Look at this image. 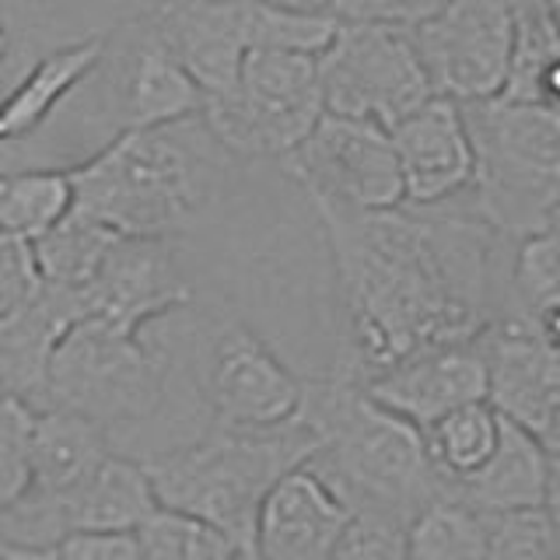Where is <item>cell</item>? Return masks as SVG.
<instances>
[{
	"label": "cell",
	"instance_id": "cell-6",
	"mask_svg": "<svg viewBox=\"0 0 560 560\" xmlns=\"http://www.w3.org/2000/svg\"><path fill=\"white\" fill-rule=\"evenodd\" d=\"M151 22L200 95L232 84L245 52L294 49L319 57L337 28L326 11H284L253 0H162Z\"/></svg>",
	"mask_w": 560,
	"mask_h": 560
},
{
	"label": "cell",
	"instance_id": "cell-41",
	"mask_svg": "<svg viewBox=\"0 0 560 560\" xmlns=\"http://www.w3.org/2000/svg\"><path fill=\"white\" fill-rule=\"evenodd\" d=\"M0 396H4V393H0Z\"/></svg>",
	"mask_w": 560,
	"mask_h": 560
},
{
	"label": "cell",
	"instance_id": "cell-21",
	"mask_svg": "<svg viewBox=\"0 0 560 560\" xmlns=\"http://www.w3.org/2000/svg\"><path fill=\"white\" fill-rule=\"evenodd\" d=\"M109 431L95 420H88L63 407H43L32 420L28 442V466L32 483L25 498L32 501H63L67 494L92 477V472L109 459Z\"/></svg>",
	"mask_w": 560,
	"mask_h": 560
},
{
	"label": "cell",
	"instance_id": "cell-2",
	"mask_svg": "<svg viewBox=\"0 0 560 560\" xmlns=\"http://www.w3.org/2000/svg\"><path fill=\"white\" fill-rule=\"evenodd\" d=\"M294 420L315 438L305 466L337 490L354 518L407 529L420 508L445 498L424 434L378 407L358 378L343 372L305 378Z\"/></svg>",
	"mask_w": 560,
	"mask_h": 560
},
{
	"label": "cell",
	"instance_id": "cell-31",
	"mask_svg": "<svg viewBox=\"0 0 560 560\" xmlns=\"http://www.w3.org/2000/svg\"><path fill=\"white\" fill-rule=\"evenodd\" d=\"M35 410L18 396H0V512L25 498L32 483L28 442Z\"/></svg>",
	"mask_w": 560,
	"mask_h": 560
},
{
	"label": "cell",
	"instance_id": "cell-38",
	"mask_svg": "<svg viewBox=\"0 0 560 560\" xmlns=\"http://www.w3.org/2000/svg\"><path fill=\"white\" fill-rule=\"evenodd\" d=\"M221 560H259V557H256V553H253L249 547H232V550H228V553H224Z\"/></svg>",
	"mask_w": 560,
	"mask_h": 560
},
{
	"label": "cell",
	"instance_id": "cell-12",
	"mask_svg": "<svg viewBox=\"0 0 560 560\" xmlns=\"http://www.w3.org/2000/svg\"><path fill=\"white\" fill-rule=\"evenodd\" d=\"M95 74H105L102 109L116 133L172 127L200 116V88L175 60L151 14L116 32L113 39L105 35Z\"/></svg>",
	"mask_w": 560,
	"mask_h": 560
},
{
	"label": "cell",
	"instance_id": "cell-10",
	"mask_svg": "<svg viewBox=\"0 0 560 560\" xmlns=\"http://www.w3.org/2000/svg\"><path fill=\"white\" fill-rule=\"evenodd\" d=\"M280 162L291 179L308 192V200L358 210H385L402 203L393 140L378 122L323 113L302 144Z\"/></svg>",
	"mask_w": 560,
	"mask_h": 560
},
{
	"label": "cell",
	"instance_id": "cell-13",
	"mask_svg": "<svg viewBox=\"0 0 560 560\" xmlns=\"http://www.w3.org/2000/svg\"><path fill=\"white\" fill-rule=\"evenodd\" d=\"M477 347L487 372L490 407L557 452V438H560L557 332L522 319L515 312H504L480 329Z\"/></svg>",
	"mask_w": 560,
	"mask_h": 560
},
{
	"label": "cell",
	"instance_id": "cell-4",
	"mask_svg": "<svg viewBox=\"0 0 560 560\" xmlns=\"http://www.w3.org/2000/svg\"><path fill=\"white\" fill-rule=\"evenodd\" d=\"M472 144L469 214L494 238L557 232L560 214V109L515 98L463 102Z\"/></svg>",
	"mask_w": 560,
	"mask_h": 560
},
{
	"label": "cell",
	"instance_id": "cell-14",
	"mask_svg": "<svg viewBox=\"0 0 560 560\" xmlns=\"http://www.w3.org/2000/svg\"><path fill=\"white\" fill-rule=\"evenodd\" d=\"M305 378H298L253 329L228 326L218 332L207 368V399L218 428L267 431L298 417Z\"/></svg>",
	"mask_w": 560,
	"mask_h": 560
},
{
	"label": "cell",
	"instance_id": "cell-33",
	"mask_svg": "<svg viewBox=\"0 0 560 560\" xmlns=\"http://www.w3.org/2000/svg\"><path fill=\"white\" fill-rule=\"evenodd\" d=\"M39 270H35L32 242L0 232V315H8L39 291Z\"/></svg>",
	"mask_w": 560,
	"mask_h": 560
},
{
	"label": "cell",
	"instance_id": "cell-37",
	"mask_svg": "<svg viewBox=\"0 0 560 560\" xmlns=\"http://www.w3.org/2000/svg\"><path fill=\"white\" fill-rule=\"evenodd\" d=\"M253 4H270V8H284V11H326L332 0H253Z\"/></svg>",
	"mask_w": 560,
	"mask_h": 560
},
{
	"label": "cell",
	"instance_id": "cell-1",
	"mask_svg": "<svg viewBox=\"0 0 560 560\" xmlns=\"http://www.w3.org/2000/svg\"><path fill=\"white\" fill-rule=\"evenodd\" d=\"M347 323L340 372L368 382L410 354L477 340L490 312L494 232L442 207L358 210L312 200Z\"/></svg>",
	"mask_w": 560,
	"mask_h": 560
},
{
	"label": "cell",
	"instance_id": "cell-29",
	"mask_svg": "<svg viewBox=\"0 0 560 560\" xmlns=\"http://www.w3.org/2000/svg\"><path fill=\"white\" fill-rule=\"evenodd\" d=\"M140 550L148 560H221L232 547L228 536L210 529L207 522L172 512V508H158V512L133 529Z\"/></svg>",
	"mask_w": 560,
	"mask_h": 560
},
{
	"label": "cell",
	"instance_id": "cell-35",
	"mask_svg": "<svg viewBox=\"0 0 560 560\" xmlns=\"http://www.w3.org/2000/svg\"><path fill=\"white\" fill-rule=\"evenodd\" d=\"M57 560H148L133 533H74L57 542Z\"/></svg>",
	"mask_w": 560,
	"mask_h": 560
},
{
	"label": "cell",
	"instance_id": "cell-32",
	"mask_svg": "<svg viewBox=\"0 0 560 560\" xmlns=\"http://www.w3.org/2000/svg\"><path fill=\"white\" fill-rule=\"evenodd\" d=\"M442 4L445 0H332L329 14L337 18V22L417 28L420 22H428V18Z\"/></svg>",
	"mask_w": 560,
	"mask_h": 560
},
{
	"label": "cell",
	"instance_id": "cell-24",
	"mask_svg": "<svg viewBox=\"0 0 560 560\" xmlns=\"http://www.w3.org/2000/svg\"><path fill=\"white\" fill-rule=\"evenodd\" d=\"M498 431H501L498 410L487 399H480L448 410L420 434H424V448L434 472L442 477L445 487H452L472 477L487 463V455L498 445Z\"/></svg>",
	"mask_w": 560,
	"mask_h": 560
},
{
	"label": "cell",
	"instance_id": "cell-19",
	"mask_svg": "<svg viewBox=\"0 0 560 560\" xmlns=\"http://www.w3.org/2000/svg\"><path fill=\"white\" fill-rule=\"evenodd\" d=\"M445 498L466 504L477 515L557 508V452L501 417L494 452L472 477L445 487Z\"/></svg>",
	"mask_w": 560,
	"mask_h": 560
},
{
	"label": "cell",
	"instance_id": "cell-27",
	"mask_svg": "<svg viewBox=\"0 0 560 560\" xmlns=\"http://www.w3.org/2000/svg\"><path fill=\"white\" fill-rule=\"evenodd\" d=\"M402 560H487L480 515L452 498H434L402 529Z\"/></svg>",
	"mask_w": 560,
	"mask_h": 560
},
{
	"label": "cell",
	"instance_id": "cell-8",
	"mask_svg": "<svg viewBox=\"0 0 560 560\" xmlns=\"http://www.w3.org/2000/svg\"><path fill=\"white\" fill-rule=\"evenodd\" d=\"M319 116L315 57L294 49L245 52L235 81L200 102V122L210 140L245 158H284Z\"/></svg>",
	"mask_w": 560,
	"mask_h": 560
},
{
	"label": "cell",
	"instance_id": "cell-25",
	"mask_svg": "<svg viewBox=\"0 0 560 560\" xmlns=\"http://www.w3.org/2000/svg\"><path fill=\"white\" fill-rule=\"evenodd\" d=\"M74 210L70 168H22L0 175V232L35 242Z\"/></svg>",
	"mask_w": 560,
	"mask_h": 560
},
{
	"label": "cell",
	"instance_id": "cell-15",
	"mask_svg": "<svg viewBox=\"0 0 560 560\" xmlns=\"http://www.w3.org/2000/svg\"><path fill=\"white\" fill-rule=\"evenodd\" d=\"M189 284L175 267L168 238L119 235L92 280L78 291L81 319H102L127 332L189 305Z\"/></svg>",
	"mask_w": 560,
	"mask_h": 560
},
{
	"label": "cell",
	"instance_id": "cell-23",
	"mask_svg": "<svg viewBox=\"0 0 560 560\" xmlns=\"http://www.w3.org/2000/svg\"><path fill=\"white\" fill-rule=\"evenodd\" d=\"M560 25L557 0H512V52H508L504 98L550 105L560 95Z\"/></svg>",
	"mask_w": 560,
	"mask_h": 560
},
{
	"label": "cell",
	"instance_id": "cell-3",
	"mask_svg": "<svg viewBox=\"0 0 560 560\" xmlns=\"http://www.w3.org/2000/svg\"><path fill=\"white\" fill-rule=\"evenodd\" d=\"M192 127L197 119L116 133L70 168L74 210L133 238H168L189 228L218 183Z\"/></svg>",
	"mask_w": 560,
	"mask_h": 560
},
{
	"label": "cell",
	"instance_id": "cell-7",
	"mask_svg": "<svg viewBox=\"0 0 560 560\" xmlns=\"http://www.w3.org/2000/svg\"><path fill=\"white\" fill-rule=\"evenodd\" d=\"M165 382V358L140 340V332L78 319L52 350L46 407L74 410L109 431L140 424L162 410Z\"/></svg>",
	"mask_w": 560,
	"mask_h": 560
},
{
	"label": "cell",
	"instance_id": "cell-18",
	"mask_svg": "<svg viewBox=\"0 0 560 560\" xmlns=\"http://www.w3.org/2000/svg\"><path fill=\"white\" fill-rule=\"evenodd\" d=\"M361 385L378 407L393 410L417 431L431 428L455 407L487 399V372L477 340L420 350Z\"/></svg>",
	"mask_w": 560,
	"mask_h": 560
},
{
	"label": "cell",
	"instance_id": "cell-36",
	"mask_svg": "<svg viewBox=\"0 0 560 560\" xmlns=\"http://www.w3.org/2000/svg\"><path fill=\"white\" fill-rule=\"evenodd\" d=\"M0 560H57V547H25V542L0 539Z\"/></svg>",
	"mask_w": 560,
	"mask_h": 560
},
{
	"label": "cell",
	"instance_id": "cell-22",
	"mask_svg": "<svg viewBox=\"0 0 560 560\" xmlns=\"http://www.w3.org/2000/svg\"><path fill=\"white\" fill-rule=\"evenodd\" d=\"M102 52H105V35H88V39L74 46L52 49L43 60H35V67L0 102V148L39 130L74 95V88L92 78Z\"/></svg>",
	"mask_w": 560,
	"mask_h": 560
},
{
	"label": "cell",
	"instance_id": "cell-28",
	"mask_svg": "<svg viewBox=\"0 0 560 560\" xmlns=\"http://www.w3.org/2000/svg\"><path fill=\"white\" fill-rule=\"evenodd\" d=\"M512 305L508 312L522 315L542 329L557 332V312H560V245L557 232H542L515 242V262H512Z\"/></svg>",
	"mask_w": 560,
	"mask_h": 560
},
{
	"label": "cell",
	"instance_id": "cell-34",
	"mask_svg": "<svg viewBox=\"0 0 560 560\" xmlns=\"http://www.w3.org/2000/svg\"><path fill=\"white\" fill-rule=\"evenodd\" d=\"M329 560H402V529L354 518Z\"/></svg>",
	"mask_w": 560,
	"mask_h": 560
},
{
	"label": "cell",
	"instance_id": "cell-20",
	"mask_svg": "<svg viewBox=\"0 0 560 560\" xmlns=\"http://www.w3.org/2000/svg\"><path fill=\"white\" fill-rule=\"evenodd\" d=\"M78 319V294L49 284H39V291L22 305L0 315V393L25 399L32 410H43L52 350Z\"/></svg>",
	"mask_w": 560,
	"mask_h": 560
},
{
	"label": "cell",
	"instance_id": "cell-11",
	"mask_svg": "<svg viewBox=\"0 0 560 560\" xmlns=\"http://www.w3.org/2000/svg\"><path fill=\"white\" fill-rule=\"evenodd\" d=\"M410 35L434 95L459 105L501 95L512 52V0H445Z\"/></svg>",
	"mask_w": 560,
	"mask_h": 560
},
{
	"label": "cell",
	"instance_id": "cell-26",
	"mask_svg": "<svg viewBox=\"0 0 560 560\" xmlns=\"http://www.w3.org/2000/svg\"><path fill=\"white\" fill-rule=\"evenodd\" d=\"M119 235L113 232V228L92 221L88 214H81V210H70L60 224H52L46 235H39L32 242V256H35L39 280L49 288L78 294L88 280H92L102 256L109 253V245Z\"/></svg>",
	"mask_w": 560,
	"mask_h": 560
},
{
	"label": "cell",
	"instance_id": "cell-40",
	"mask_svg": "<svg viewBox=\"0 0 560 560\" xmlns=\"http://www.w3.org/2000/svg\"><path fill=\"white\" fill-rule=\"evenodd\" d=\"M0 539H4V536H0Z\"/></svg>",
	"mask_w": 560,
	"mask_h": 560
},
{
	"label": "cell",
	"instance_id": "cell-30",
	"mask_svg": "<svg viewBox=\"0 0 560 560\" xmlns=\"http://www.w3.org/2000/svg\"><path fill=\"white\" fill-rule=\"evenodd\" d=\"M487 560H560L557 508L480 515Z\"/></svg>",
	"mask_w": 560,
	"mask_h": 560
},
{
	"label": "cell",
	"instance_id": "cell-17",
	"mask_svg": "<svg viewBox=\"0 0 560 560\" xmlns=\"http://www.w3.org/2000/svg\"><path fill=\"white\" fill-rule=\"evenodd\" d=\"M402 207H445L472 179V144L459 102L434 95L389 127Z\"/></svg>",
	"mask_w": 560,
	"mask_h": 560
},
{
	"label": "cell",
	"instance_id": "cell-5",
	"mask_svg": "<svg viewBox=\"0 0 560 560\" xmlns=\"http://www.w3.org/2000/svg\"><path fill=\"white\" fill-rule=\"evenodd\" d=\"M315 438L291 420L267 431L218 428L192 445L172 448L144 463L162 508L207 522L238 547H249L253 522L267 490L312 459Z\"/></svg>",
	"mask_w": 560,
	"mask_h": 560
},
{
	"label": "cell",
	"instance_id": "cell-16",
	"mask_svg": "<svg viewBox=\"0 0 560 560\" xmlns=\"http://www.w3.org/2000/svg\"><path fill=\"white\" fill-rule=\"evenodd\" d=\"M354 512L305 463L284 472L259 501L249 550L259 560H329Z\"/></svg>",
	"mask_w": 560,
	"mask_h": 560
},
{
	"label": "cell",
	"instance_id": "cell-39",
	"mask_svg": "<svg viewBox=\"0 0 560 560\" xmlns=\"http://www.w3.org/2000/svg\"><path fill=\"white\" fill-rule=\"evenodd\" d=\"M8 46H11V35H8L4 22H0V63H4V57H8Z\"/></svg>",
	"mask_w": 560,
	"mask_h": 560
},
{
	"label": "cell",
	"instance_id": "cell-9",
	"mask_svg": "<svg viewBox=\"0 0 560 560\" xmlns=\"http://www.w3.org/2000/svg\"><path fill=\"white\" fill-rule=\"evenodd\" d=\"M323 113L396 127L434 98L410 28L337 22L315 57Z\"/></svg>",
	"mask_w": 560,
	"mask_h": 560
}]
</instances>
